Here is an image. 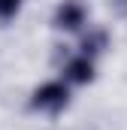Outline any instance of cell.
<instances>
[{
	"instance_id": "1",
	"label": "cell",
	"mask_w": 127,
	"mask_h": 130,
	"mask_svg": "<svg viewBox=\"0 0 127 130\" xmlns=\"http://www.w3.org/2000/svg\"><path fill=\"white\" fill-rule=\"evenodd\" d=\"M67 106H70V85L61 82V79L42 82V85L30 94V109H36V112H52V115H58Z\"/></svg>"
},
{
	"instance_id": "2",
	"label": "cell",
	"mask_w": 127,
	"mask_h": 130,
	"mask_svg": "<svg viewBox=\"0 0 127 130\" xmlns=\"http://www.w3.org/2000/svg\"><path fill=\"white\" fill-rule=\"evenodd\" d=\"M52 21H55L58 30H82L85 21H88V9L79 0H64V3H58Z\"/></svg>"
},
{
	"instance_id": "3",
	"label": "cell",
	"mask_w": 127,
	"mask_h": 130,
	"mask_svg": "<svg viewBox=\"0 0 127 130\" xmlns=\"http://www.w3.org/2000/svg\"><path fill=\"white\" fill-rule=\"evenodd\" d=\"M64 82L67 85H88L94 82V61L85 55H76L64 64Z\"/></svg>"
},
{
	"instance_id": "4",
	"label": "cell",
	"mask_w": 127,
	"mask_h": 130,
	"mask_svg": "<svg viewBox=\"0 0 127 130\" xmlns=\"http://www.w3.org/2000/svg\"><path fill=\"white\" fill-rule=\"evenodd\" d=\"M79 48H82V55L91 58V61H94L97 55H103V52L109 48V33H106V27H88V33H82Z\"/></svg>"
},
{
	"instance_id": "5",
	"label": "cell",
	"mask_w": 127,
	"mask_h": 130,
	"mask_svg": "<svg viewBox=\"0 0 127 130\" xmlns=\"http://www.w3.org/2000/svg\"><path fill=\"white\" fill-rule=\"evenodd\" d=\"M18 9H21V0H0V18H12L18 15Z\"/></svg>"
},
{
	"instance_id": "6",
	"label": "cell",
	"mask_w": 127,
	"mask_h": 130,
	"mask_svg": "<svg viewBox=\"0 0 127 130\" xmlns=\"http://www.w3.org/2000/svg\"><path fill=\"white\" fill-rule=\"evenodd\" d=\"M112 6L118 9V15H127V0H112Z\"/></svg>"
}]
</instances>
